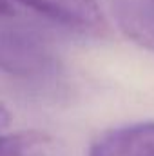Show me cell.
<instances>
[{
	"label": "cell",
	"instance_id": "1",
	"mask_svg": "<svg viewBox=\"0 0 154 156\" xmlns=\"http://www.w3.org/2000/svg\"><path fill=\"white\" fill-rule=\"evenodd\" d=\"M51 51L35 37L0 29V69L20 78L45 76L53 71Z\"/></svg>",
	"mask_w": 154,
	"mask_h": 156
},
{
	"label": "cell",
	"instance_id": "3",
	"mask_svg": "<svg viewBox=\"0 0 154 156\" xmlns=\"http://www.w3.org/2000/svg\"><path fill=\"white\" fill-rule=\"evenodd\" d=\"M89 156H154V122H138L103 133Z\"/></svg>",
	"mask_w": 154,
	"mask_h": 156
},
{
	"label": "cell",
	"instance_id": "5",
	"mask_svg": "<svg viewBox=\"0 0 154 156\" xmlns=\"http://www.w3.org/2000/svg\"><path fill=\"white\" fill-rule=\"evenodd\" d=\"M0 156H60L58 144L42 131L0 134Z\"/></svg>",
	"mask_w": 154,
	"mask_h": 156
},
{
	"label": "cell",
	"instance_id": "6",
	"mask_svg": "<svg viewBox=\"0 0 154 156\" xmlns=\"http://www.w3.org/2000/svg\"><path fill=\"white\" fill-rule=\"evenodd\" d=\"M13 15H16L13 0H0V16H13Z\"/></svg>",
	"mask_w": 154,
	"mask_h": 156
},
{
	"label": "cell",
	"instance_id": "4",
	"mask_svg": "<svg viewBox=\"0 0 154 156\" xmlns=\"http://www.w3.org/2000/svg\"><path fill=\"white\" fill-rule=\"evenodd\" d=\"M118 27L138 45L154 53V4L149 0H113Z\"/></svg>",
	"mask_w": 154,
	"mask_h": 156
},
{
	"label": "cell",
	"instance_id": "8",
	"mask_svg": "<svg viewBox=\"0 0 154 156\" xmlns=\"http://www.w3.org/2000/svg\"><path fill=\"white\" fill-rule=\"evenodd\" d=\"M149 2H152V4H154V0H149Z\"/></svg>",
	"mask_w": 154,
	"mask_h": 156
},
{
	"label": "cell",
	"instance_id": "2",
	"mask_svg": "<svg viewBox=\"0 0 154 156\" xmlns=\"http://www.w3.org/2000/svg\"><path fill=\"white\" fill-rule=\"evenodd\" d=\"M38 15L82 33H105L107 24L96 0H15Z\"/></svg>",
	"mask_w": 154,
	"mask_h": 156
},
{
	"label": "cell",
	"instance_id": "7",
	"mask_svg": "<svg viewBox=\"0 0 154 156\" xmlns=\"http://www.w3.org/2000/svg\"><path fill=\"white\" fill-rule=\"evenodd\" d=\"M7 123H9V113H7V109L0 104V129H4Z\"/></svg>",
	"mask_w": 154,
	"mask_h": 156
}]
</instances>
